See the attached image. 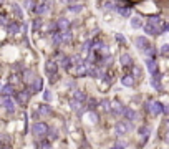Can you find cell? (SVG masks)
Instances as JSON below:
<instances>
[{
    "instance_id": "obj_1",
    "label": "cell",
    "mask_w": 169,
    "mask_h": 149,
    "mask_svg": "<svg viewBox=\"0 0 169 149\" xmlns=\"http://www.w3.org/2000/svg\"><path fill=\"white\" fill-rule=\"evenodd\" d=\"M31 133H33L35 137H43L48 134V126L45 123H33L31 126Z\"/></svg>"
},
{
    "instance_id": "obj_2",
    "label": "cell",
    "mask_w": 169,
    "mask_h": 149,
    "mask_svg": "<svg viewBox=\"0 0 169 149\" xmlns=\"http://www.w3.org/2000/svg\"><path fill=\"white\" fill-rule=\"evenodd\" d=\"M146 108H147V111H149L153 116H159L161 113H164V104H163V103H159V101H149L146 104Z\"/></svg>"
},
{
    "instance_id": "obj_3",
    "label": "cell",
    "mask_w": 169,
    "mask_h": 149,
    "mask_svg": "<svg viewBox=\"0 0 169 149\" xmlns=\"http://www.w3.org/2000/svg\"><path fill=\"white\" fill-rule=\"evenodd\" d=\"M45 68H47V73H48V76H50V80L51 81L56 80V71H58V65H56V61L48 60L47 65H45Z\"/></svg>"
},
{
    "instance_id": "obj_4",
    "label": "cell",
    "mask_w": 169,
    "mask_h": 149,
    "mask_svg": "<svg viewBox=\"0 0 169 149\" xmlns=\"http://www.w3.org/2000/svg\"><path fill=\"white\" fill-rule=\"evenodd\" d=\"M0 106H2V108H5L7 111H10V113H12L13 109H15L13 99L10 98V96H3V98H0Z\"/></svg>"
},
{
    "instance_id": "obj_5",
    "label": "cell",
    "mask_w": 169,
    "mask_h": 149,
    "mask_svg": "<svg viewBox=\"0 0 169 149\" xmlns=\"http://www.w3.org/2000/svg\"><path fill=\"white\" fill-rule=\"evenodd\" d=\"M136 47H138L141 51H147V50L151 48V43L147 41L146 37H138L136 38Z\"/></svg>"
},
{
    "instance_id": "obj_6",
    "label": "cell",
    "mask_w": 169,
    "mask_h": 149,
    "mask_svg": "<svg viewBox=\"0 0 169 149\" xmlns=\"http://www.w3.org/2000/svg\"><path fill=\"white\" fill-rule=\"evenodd\" d=\"M129 129H131V123H129V121H121V123L116 124V133H118L119 136L126 134Z\"/></svg>"
},
{
    "instance_id": "obj_7",
    "label": "cell",
    "mask_w": 169,
    "mask_h": 149,
    "mask_svg": "<svg viewBox=\"0 0 169 149\" xmlns=\"http://www.w3.org/2000/svg\"><path fill=\"white\" fill-rule=\"evenodd\" d=\"M41 90H43V81H41V78H35L30 84V93H40Z\"/></svg>"
},
{
    "instance_id": "obj_8",
    "label": "cell",
    "mask_w": 169,
    "mask_h": 149,
    "mask_svg": "<svg viewBox=\"0 0 169 149\" xmlns=\"http://www.w3.org/2000/svg\"><path fill=\"white\" fill-rule=\"evenodd\" d=\"M55 25H56V28H58V31H66L70 28V20L66 18V17H61V18H58V22Z\"/></svg>"
},
{
    "instance_id": "obj_9",
    "label": "cell",
    "mask_w": 169,
    "mask_h": 149,
    "mask_svg": "<svg viewBox=\"0 0 169 149\" xmlns=\"http://www.w3.org/2000/svg\"><path fill=\"white\" fill-rule=\"evenodd\" d=\"M15 99L20 103V104H27L28 99H30V91H20V93H17Z\"/></svg>"
},
{
    "instance_id": "obj_10",
    "label": "cell",
    "mask_w": 169,
    "mask_h": 149,
    "mask_svg": "<svg viewBox=\"0 0 169 149\" xmlns=\"http://www.w3.org/2000/svg\"><path fill=\"white\" fill-rule=\"evenodd\" d=\"M37 114H40V116H50L51 114V108L48 104H38Z\"/></svg>"
},
{
    "instance_id": "obj_11",
    "label": "cell",
    "mask_w": 169,
    "mask_h": 149,
    "mask_svg": "<svg viewBox=\"0 0 169 149\" xmlns=\"http://www.w3.org/2000/svg\"><path fill=\"white\" fill-rule=\"evenodd\" d=\"M146 68H147V71H149L151 74L159 73V71H157V65H156V61H154V60H151V58H147V60H146Z\"/></svg>"
},
{
    "instance_id": "obj_12",
    "label": "cell",
    "mask_w": 169,
    "mask_h": 149,
    "mask_svg": "<svg viewBox=\"0 0 169 149\" xmlns=\"http://www.w3.org/2000/svg\"><path fill=\"white\" fill-rule=\"evenodd\" d=\"M13 94H15V88L12 86V84H5V86H2V96H10L12 98Z\"/></svg>"
},
{
    "instance_id": "obj_13",
    "label": "cell",
    "mask_w": 169,
    "mask_h": 149,
    "mask_svg": "<svg viewBox=\"0 0 169 149\" xmlns=\"http://www.w3.org/2000/svg\"><path fill=\"white\" fill-rule=\"evenodd\" d=\"M70 106H71V108H73V109H75V111H78V114H80V116H81V114H83V113H85V109H83L81 103H80V101H78V99H75V98H73V99H71V101H70Z\"/></svg>"
},
{
    "instance_id": "obj_14",
    "label": "cell",
    "mask_w": 169,
    "mask_h": 149,
    "mask_svg": "<svg viewBox=\"0 0 169 149\" xmlns=\"http://www.w3.org/2000/svg\"><path fill=\"white\" fill-rule=\"evenodd\" d=\"M151 84L154 86V90H161V74L159 73H154V74H151Z\"/></svg>"
},
{
    "instance_id": "obj_15",
    "label": "cell",
    "mask_w": 169,
    "mask_h": 149,
    "mask_svg": "<svg viewBox=\"0 0 169 149\" xmlns=\"http://www.w3.org/2000/svg\"><path fill=\"white\" fill-rule=\"evenodd\" d=\"M121 83L124 84V86H128V88L134 86V76H131V74H124V76L121 78Z\"/></svg>"
},
{
    "instance_id": "obj_16",
    "label": "cell",
    "mask_w": 169,
    "mask_h": 149,
    "mask_svg": "<svg viewBox=\"0 0 169 149\" xmlns=\"http://www.w3.org/2000/svg\"><path fill=\"white\" fill-rule=\"evenodd\" d=\"M144 31H146L147 35H153V37H156V35L161 33V28L153 27V25H146V27H144Z\"/></svg>"
},
{
    "instance_id": "obj_17",
    "label": "cell",
    "mask_w": 169,
    "mask_h": 149,
    "mask_svg": "<svg viewBox=\"0 0 169 149\" xmlns=\"http://www.w3.org/2000/svg\"><path fill=\"white\" fill-rule=\"evenodd\" d=\"M48 10H50V7H48L47 3H40V5H35V12H37L38 15H45V13H48Z\"/></svg>"
},
{
    "instance_id": "obj_18",
    "label": "cell",
    "mask_w": 169,
    "mask_h": 149,
    "mask_svg": "<svg viewBox=\"0 0 169 149\" xmlns=\"http://www.w3.org/2000/svg\"><path fill=\"white\" fill-rule=\"evenodd\" d=\"M119 63H121L123 66H129L133 63V60H131V56H129L128 53H124V55L119 56Z\"/></svg>"
},
{
    "instance_id": "obj_19",
    "label": "cell",
    "mask_w": 169,
    "mask_h": 149,
    "mask_svg": "<svg viewBox=\"0 0 169 149\" xmlns=\"http://www.w3.org/2000/svg\"><path fill=\"white\" fill-rule=\"evenodd\" d=\"M123 114L126 116V119H128V121H134V119H136V111H134V109L124 108V113H123Z\"/></svg>"
},
{
    "instance_id": "obj_20",
    "label": "cell",
    "mask_w": 169,
    "mask_h": 149,
    "mask_svg": "<svg viewBox=\"0 0 169 149\" xmlns=\"http://www.w3.org/2000/svg\"><path fill=\"white\" fill-rule=\"evenodd\" d=\"M147 25H153V27H157V28H159V25H161V17H157V15L149 17V20H147Z\"/></svg>"
},
{
    "instance_id": "obj_21",
    "label": "cell",
    "mask_w": 169,
    "mask_h": 149,
    "mask_svg": "<svg viewBox=\"0 0 169 149\" xmlns=\"http://www.w3.org/2000/svg\"><path fill=\"white\" fill-rule=\"evenodd\" d=\"M12 10H13V13H15V17H17V18H23L22 8L18 7V3H12Z\"/></svg>"
},
{
    "instance_id": "obj_22",
    "label": "cell",
    "mask_w": 169,
    "mask_h": 149,
    "mask_svg": "<svg viewBox=\"0 0 169 149\" xmlns=\"http://www.w3.org/2000/svg\"><path fill=\"white\" fill-rule=\"evenodd\" d=\"M71 65H73V63H71V58H70V56H65V55H63V56H61V66H63V68L68 70Z\"/></svg>"
},
{
    "instance_id": "obj_23",
    "label": "cell",
    "mask_w": 169,
    "mask_h": 149,
    "mask_svg": "<svg viewBox=\"0 0 169 149\" xmlns=\"http://www.w3.org/2000/svg\"><path fill=\"white\" fill-rule=\"evenodd\" d=\"M111 101H110V99H103V101H101L100 103V108L101 109H103V111H111Z\"/></svg>"
},
{
    "instance_id": "obj_24",
    "label": "cell",
    "mask_w": 169,
    "mask_h": 149,
    "mask_svg": "<svg viewBox=\"0 0 169 149\" xmlns=\"http://www.w3.org/2000/svg\"><path fill=\"white\" fill-rule=\"evenodd\" d=\"M60 35H61V41H63V43H68V41H71V33H70V30L60 31Z\"/></svg>"
},
{
    "instance_id": "obj_25",
    "label": "cell",
    "mask_w": 169,
    "mask_h": 149,
    "mask_svg": "<svg viewBox=\"0 0 169 149\" xmlns=\"http://www.w3.org/2000/svg\"><path fill=\"white\" fill-rule=\"evenodd\" d=\"M131 27L133 28H141V27H143L141 18H138V17H133V18H131Z\"/></svg>"
},
{
    "instance_id": "obj_26",
    "label": "cell",
    "mask_w": 169,
    "mask_h": 149,
    "mask_svg": "<svg viewBox=\"0 0 169 149\" xmlns=\"http://www.w3.org/2000/svg\"><path fill=\"white\" fill-rule=\"evenodd\" d=\"M76 74L85 76L86 74V65H76Z\"/></svg>"
},
{
    "instance_id": "obj_27",
    "label": "cell",
    "mask_w": 169,
    "mask_h": 149,
    "mask_svg": "<svg viewBox=\"0 0 169 149\" xmlns=\"http://www.w3.org/2000/svg\"><path fill=\"white\" fill-rule=\"evenodd\" d=\"M75 99H78L80 103L86 101V94L83 93V91H75Z\"/></svg>"
},
{
    "instance_id": "obj_28",
    "label": "cell",
    "mask_w": 169,
    "mask_h": 149,
    "mask_svg": "<svg viewBox=\"0 0 169 149\" xmlns=\"http://www.w3.org/2000/svg\"><path fill=\"white\" fill-rule=\"evenodd\" d=\"M116 10H118L119 15H124V17H129V15H131V10H129V8H121V7H116Z\"/></svg>"
},
{
    "instance_id": "obj_29",
    "label": "cell",
    "mask_w": 169,
    "mask_h": 149,
    "mask_svg": "<svg viewBox=\"0 0 169 149\" xmlns=\"http://www.w3.org/2000/svg\"><path fill=\"white\" fill-rule=\"evenodd\" d=\"M20 30V25L18 23H10L8 25V33H17Z\"/></svg>"
},
{
    "instance_id": "obj_30",
    "label": "cell",
    "mask_w": 169,
    "mask_h": 149,
    "mask_svg": "<svg viewBox=\"0 0 169 149\" xmlns=\"http://www.w3.org/2000/svg\"><path fill=\"white\" fill-rule=\"evenodd\" d=\"M35 78H37V76H35V74L31 73V71H28V70L25 71V80H27V83H28V84H31V81H33Z\"/></svg>"
},
{
    "instance_id": "obj_31",
    "label": "cell",
    "mask_w": 169,
    "mask_h": 149,
    "mask_svg": "<svg viewBox=\"0 0 169 149\" xmlns=\"http://www.w3.org/2000/svg\"><path fill=\"white\" fill-rule=\"evenodd\" d=\"M113 113H114L116 116H119V114H123V113H124V108H123L121 104H114V109H113Z\"/></svg>"
},
{
    "instance_id": "obj_32",
    "label": "cell",
    "mask_w": 169,
    "mask_h": 149,
    "mask_svg": "<svg viewBox=\"0 0 169 149\" xmlns=\"http://www.w3.org/2000/svg\"><path fill=\"white\" fill-rule=\"evenodd\" d=\"M149 133H151V131H149V127H146V126L139 127V134H141L143 137H146V139H147V134H149Z\"/></svg>"
},
{
    "instance_id": "obj_33",
    "label": "cell",
    "mask_w": 169,
    "mask_h": 149,
    "mask_svg": "<svg viewBox=\"0 0 169 149\" xmlns=\"http://www.w3.org/2000/svg\"><path fill=\"white\" fill-rule=\"evenodd\" d=\"M53 43H55V45L63 43V41H61V35H60V31H56V33L53 35Z\"/></svg>"
},
{
    "instance_id": "obj_34",
    "label": "cell",
    "mask_w": 169,
    "mask_h": 149,
    "mask_svg": "<svg viewBox=\"0 0 169 149\" xmlns=\"http://www.w3.org/2000/svg\"><path fill=\"white\" fill-rule=\"evenodd\" d=\"M161 55H163V56H169V43L161 47Z\"/></svg>"
},
{
    "instance_id": "obj_35",
    "label": "cell",
    "mask_w": 169,
    "mask_h": 149,
    "mask_svg": "<svg viewBox=\"0 0 169 149\" xmlns=\"http://www.w3.org/2000/svg\"><path fill=\"white\" fill-rule=\"evenodd\" d=\"M68 10H70V12H81V10H83V7L81 5H70L68 7Z\"/></svg>"
},
{
    "instance_id": "obj_36",
    "label": "cell",
    "mask_w": 169,
    "mask_h": 149,
    "mask_svg": "<svg viewBox=\"0 0 169 149\" xmlns=\"http://www.w3.org/2000/svg\"><path fill=\"white\" fill-rule=\"evenodd\" d=\"M25 7L28 10H35V3H33V0H25Z\"/></svg>"
},
{
    "instance_id": "obj_37",
    "label": "cell",
    "mask_w": 169,
    "mask_h": 149,
    "mask_svg": "<svg viewBox=\"0 0 169 149\" xmlns=\"http://www.w3.org/2000/svg\"><path fill=\"white\" fill-rule=\"evenodd\" d=\"M116 40H118L121 45H124V43H126V38H124V35H121V33H116Z\"/></svg>"
},
{
    "instance_id": "obj_38",
    "label": "cell",
    "mask_w": 169,
    "mask_h": 149,
    "mask_svg": "<svg viewBox=\"0 0 169 149\" xmlns=\"http://www.w3.org/2000/svg\"><path fill=\"white\" fill-rule=\"evenodd\" d=\"M43 94H45V101H51V98H53V96H51V93H50V91H48V90L45 91Z\"/></svg>"
},
{
    "instance_id": "obj_39",
    "label": "cell",
    "mask_w": 169,
    "mask_h": 149,
    "mask_svg": "<svg viewBox=\"0 0 169 149\" xmlns=\"http://www.w3.org/2000/svg\"><path fill=\"white\" fill-rule=\"evenodd\" d=\"M163 31H169V23H163V27H161V33Z\"/></svg>"
},
{
    "instance_id": "obj_40",
    "label": "cell",
    "mask_w": 169,
    "mask_h": 149,
    "mask_svg": "<svg viewBox=\"0 0 169 149\" xmlns=\"http://www.w3.org/2000/svg\"><path fill=\"white\" fill-rule=\"evenodd\" d=\"M104 7H106V8H110V10H114L116 8V7L113 5V2H106V5H104Z\"/></svg>"
},
{
    "instance_id": "obj_41",
    "label": "cell",
    "mask_w": 169,
    "mask_h": 149,
    "mask_svg": "<svg viewBox=\"0 0 169 149\" xmlns=\"http://www.w3.org/2000/svg\"><path fill=\"white\" fill-rule=\"evenodd\" d=\"M53 2H55V0H45V2H43V3H47V5H48V7H50V5H51V3H53Z\"/></svg>"
},
{
    "instance_id": "obj_42",
    "label": "cell",
    "mask_w": 169,
    "mask_h": 149,
    "mask_svg": "<svg viewBox=\"0 0 169 149\" xmlns=\"http://www.w3.org/2000/svg\"><path fill=\"white\" fill-rule=\"evenodd\" d=\"M60 2H63V3H73L75 0H60Z\"/></svg>"
},
{
    "instance_id": "obj_43",
    "label": "cell",
    "mask_w": 169,
    "mask_h": 149,
    "mask_svg": "<svg viewBox=\"0 0 169 149\" xmlns=\"http://www.w3.org/2000/svg\"><path fill=\"white\" fill-rule=\"evenodd\" d=\"M41 147H43V149H51L50 146H48V144L47 143H43V144H41Z\"/></svg>"
},
{
    "instance_id": "obj_44",
    "label": "cell",
    "mask_w": 169,
    "mask_h": 149,
    "mask_svg": "<svg viewBox=\"0 0 169 149\" xmlns=\"http://www.w3.org/2000/svg\"><path fill=\"white\" fill-rule=\"evenodd\" d=\"M166 143H169V133L166 134Z\"/></svg>"
},
{
    "instance_id": "obj_45",
    "label": "cell",
    "mask_w": 169,
    "mask_h": 149,
    "mask_svg": "<svg viewBox=\"0 0 169 149\" xmlns=\"http://www.w3.org/2000/svg\"><path fill=\"white\" fill-rule=\"evenodd\" d=\"M0 149H10V147H0Z\"/></svg>"
},
{
    "instance_id": "obj_46",
    "label": "cell",
    "mask_w": 169,
    "mask_h": 149,
    "mask_svg": "<svg viewBox=\"0 0 169 149\" xmlns=\"http://www.w3.org/2000/svg\"><path fill=\"white\" fill-rule=\"evenodd\" d=\"M111 149H118V147H111Z\"/></svg>"
}]
</instances>
